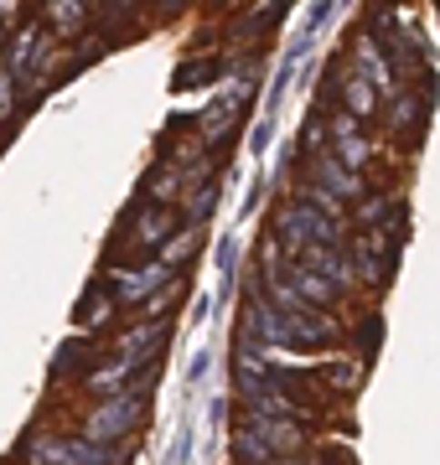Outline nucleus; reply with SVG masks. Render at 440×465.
Returning <instances> with one entry per match:
<instances>
[{
    "instance_id": "1",
    "label": "nucleus",
    "mask_w": 440,
    "mask_h": 465,
    "mask_svg": "<svg viewBox=\"0 0 440 465\" xmlns=\"http://www.w3.org/2000/svg\"><path fill=\"white\" fill-rule=\"evenodd\" d=\"M135 424H140V399L119 393V399H104L99 409L88 414L84 440H88V445H115L119 450V434H130Z\"/></svg>"
},
{
    "instance_id": "2",
    "label": "nucleus",
    "mask_w": 440,
    "mask_h": 465,
    "mask_svg": "<svg viewBox=\"0 0 440 465\" xmlns=\"http://www.w3.org/2000/svg\"><path fill=\"white\" fill-rule=\"evenodd\" d=\"M36 465H115V445H88V440H42L32 455Z\"/></svg>"
},
{
    "instance_id": "3",
    "label": "nucleus",
    "mask_w": 440,
    "mask_h": 465,
    "mask_svg": "<svg viewBox=\"0 0 440 465\" xmlns=\"http://www.w3.org/2000/svg\"><path fill=\"white\" fill-rule=\"evenodd\" d=\"M166 228H171V213H151V217H145V238H166Z\"/></svg>"
},
{
    "instance_id": "4",
    "label": "nucleus",
    "mask_w": 440,
    "mask_h": 465,
    "mask_svg": "<svg viewBox=\"0 0 440 465\" xmlns=\"http://www.w3.org/2000/svg\"><path fill=\"white\" fill-rule=\"evenodd\" d=\"M171 259V264H176V259H186V253H192V238H182V243H171V249H161Z\"/></svg>"
}]
</instances>
